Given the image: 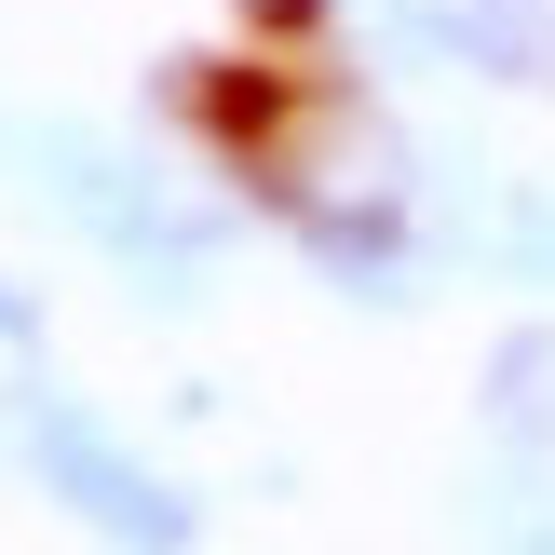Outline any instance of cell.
I'll use <instances>...</instances> for the list:
<instances>
[{"label":"cell","mask_w":555,"mask_h":555,"mask_svg":"<svg viewBox=\"0 0 555 555\" xmlns=\"http://www.w3.org/2000/svg\"><path fill=\"white\" fill-rule=\"evenodd\" d=\"M406 27L448 41V54H475V68H502V81L555 68V0H406Z\"/></svg>","instance_id":"6da1fadb"},{"label":"cell","mask_w":555,"mask_h":555,"mask_svg":"<svg viewBox=\"0 0 555 555\" xmlns=\"http://www.w3.org/2000/svg\"><path fill=\"white\" fill-rule=\"evenodd\" d=\"M41 461H54V475H68L81 502L108 515V529H177V502H163V488H135L122 461H108V434H81V421H41Z\"/></svg>","instance_id":"7a4b0ae2"}]
</instances>
